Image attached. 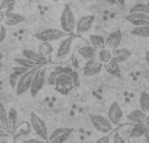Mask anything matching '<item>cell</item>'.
Listing matches in <instances>:
<instances>
[{
	"instance_id": "obj_24",
	"label": "cell",
	"mask_w": 149,
	"mask_h": 143,
	"mask_svg": "<svg viewBox=\"0 0 149 143\" xmlns=\"http://www.w3.org/2000/svg\"><path fill=\"white\" fill-rule=\"evenodd\" d=\"M89 43L97 50H102L106 47V38L102 34H90L89 36Z\"/></svg>"
},
{
	"instance_id": "obj_33",
	"label": "cell",
	"mask_w": 149,
	"mask_h": 143,
	"mask_svg": "<svg viewBox=\"0 0 149 143\" xmlns=\"http://www.w3.org/2000/svg\"><path fill=\"white\" fill-rule=\"evenodd\" d=\"M5 38H7V26L4 24H0V43H3Z\"/></svg>"
},
{
	"instance_id": "obj_13",
	"label": "cell",
	"mask_w": 149,
	"mask_h": 143,
	"mask_svg": "<svg viewBox=\"0 0 149 143\" xmlns=\"http://www.w3.org/2000/svg\"><path fill=\"white\" fill-rule=\"evenodd\" d=\"M122 39H123V33H122V30H119V29L109 33L107 37H106V43H105L106 49L110 50V51L118 49L122 43Z\"/></svg>"
},
{
	"instance_id": "obj_9",
	"label": "cell",
	"mask_w": 149,
	"mask_h": 143,
	"mask_svg": "<svg viewBox=\"0 0 149 143\" xmlns=\"http://www.w3.org/2000/svg\"><path fill=\"white\" fill-rule=\"evenodd\" d=\"M73 129L71 128H58L54 129L52 133L49 135V143H64L70 139V137L72 135Z\"/></svg>"
},
{
	"instance_id": "obj_39",
	"label": "cell",
	"mask_w": 149,
	"mask_h": 143,
	"mask_svg": "<svg viewBox=\"0 0 149 143\" xmlns=\"http://www.w3.org/2000/svg\"><path fill=\"white\" fill-rule=\"evenodd\" d=\"M4 18H5V13L3 11H0V24H4Z\"/></svg>"
},
{
	"instance_id": "obj_46",
	"label": "cell",
	"mask_w": 149,
	"mask_h": 143,
	"mask_svg": "<svg viewBox=\"0 0 149 143\" xmlns=\"http://www.w3.org/2000/svg\"><path fill=\"white\" fill-rule=\"evenodd\" d=\"M0 129H4V128H3V126H1V123H0ZM4 130H5V129H4Z\"/></svg>"
},
{
	"instance_id": "obj_41",
	"label": "cell",
	"mask_w": 149,
	"mask_h": 143,
	"mask_svg": "<svg viewBox=\"0 0 149 143\" xmlns=\"http://www.w3.org/2000/svg\"><path fill=\"white\" fill-rule=\"evenodd\" d=\"M145 60H147V62L149 63V50H148L147 53H145Z\"/></svg>"
},
{
	"instance_id": "obj_27",
	"label": "cell",
	"mask_w": 149,
	"mask_h": 143,
	"mask_svg": "<svg viewBox=\"0 0 149 143\" xmlns=\"http://www.w3.org/2000/svg\"><path fill=\"white\" fill-rule=\"evenodd\" d=\"M139 107L145 114H149V93L143 91L139 96Z\"/></svg>"
},
{
	"instance_id": "obj_11",
	"label": "cell",
	"mask_w": 149,
	"mask_h": 143,
	"mask_svg": "<svg viewBox=\"0 0 149 143\" xmlns=\"http://www.w3.org/2000/svg\"><path fill=\"white\" fill-rule=\"evenodd\" d=\"M95 21V15H85L81 16V17L77 20L76 22V33L77 34H84L88 33V32L92 29L93 24Z\"/></svg>"
},
{
	"instance_id": "obj_25",
	"label": "cell",
	"mask_w": 149,
	"mask_h": 143,
	"mask_svg": "<svg viewBox=\"0 0 149 143\" xmlns=\"http://www.w3.org/2000/svg\"><path fill=\"white\" fill-rule=\"evenodd\" d=\"M15 63L18 67H22V68H25V70H33V68L41 67V64H38V63L33 62V60L28 59V58H24V57L15 58Z\"/></svg>"
},
{
	"instance_id": "obj_43",
	"label": "cell",
	"mask_w": 149,
	"mask_h": 143,
	"mask_svg": "<svg viewBox=\"0 0 149 143\" xmlns=\"http://www.w3.org/2000/svg\"><path fill=\"white\" fill-rule=\"evenodd\" d=\"M106 3H109V4H116L115 0H106Z\"/></svg>"
},
{
	"instance_id": "obj_15",
	"label": "cell",
	"mask_w": 149,
	"mask_h": 143,
	"mask_svg": "<svg viewBox=\"0 0 149 143\" xmlns=\"http://www.w3.org/2000/svg\"><path fill=\"white\" fill-rule=\"evenodd\" d=\"M103 70V64L100 63L97 59H92L85 62L84 67H82V74L84 76H94L97 74H100Z\"/></svg>"
},
{
	"instance_id": "obj_1",
	"label": "cell",
	"mask_w": 149,
	"mask_h": 143,
	"mask_svg": "<svg viewBox=\"0 0 149 143\" xmlns=\"http://www.w3.org/2000/svg\"><path fill=\"white\" fill-rule=\"evenodd\" d=\"M76 22L77 18L74 16L71 5L65 4L62 11V15H60V28H62V30L71 36L76 30Z\"/></svg>"
},
{
	"instance_id": "obj_28",
	"label": "cell",
	"mask_w": 149,
	"mask_h": 143,
	"mask_svg": "<svg viewBox=\"0 0 149 143\" xmlns=\"http://www.w3.org/2000/svg\"><path fill=\"white\" fill-rule=\"evenodd\" d=\"M128 13H145V15H149V4L148 3H136L135 5H132L130 8Z\"/></svg>"
},
{
	"instance_id": "obj_30",
	"label": "cell",
	"mask_w": 149,
	"mask_h": 143,
	"mask_svg": "<svg viewBox=\"0 0 149 143\" xmlns=\"http://www.w3.org/2000/svg\"><path fill=\"white\" fill-rule=\"evenodd\" d=\"M131 33L136 37H143V38H149V25L140 26V28H134Z\"/></svg>"
},
{
	"instance_id": "obj_19",
	"label": "cell",
	"mask_w": 149,
	"mask_h": 143,
	"mask_svg": "<svg viewBox=\"0 0 149 143\" xmlns=\"http://www.w3.org/2000/svg\"><path fill=\"white\" fill-rule=\"evenodd\" d=\"M145 118H147V114H145L140 108L134 109L131 113L127 114V121H128V122H132V123H144Z\"/></svg>"
},
{
	"instance_id": "obj_48",
	"label": "cell",
	"mask_w": 149,
	"mask_h": 143,
	"mask_svg": "<svg viewBox=\"0 0 149 143\" xmlns=\"http://www.w3.org/2000/svg\"><path fill=\"white\" fill-rule=\"evenodd\" d=\"M0 4H1V0H0Z\"/></svg>"
},
{
	"instance_id": "obj_12",
	"label": "cell",
	"mask_w": 149,
	"mask_h": 143,
	"mask_svg": "<svg viewBox=\"0 0 149 143\" xmlns=\"http://www.w3.org/2000/svg\"><path fill=\"white\" fill-rule=\"evenodd\" d=\"M106 117H107L109 121L113 123V126L120 123L122 118H123V110H122V108H120V105H119L118 101L111 102V105L107 109V116H106Z\"/></svg>"
},
{
	"instance_id": "obj_32",
	"label": "cell",
	"mask_w": 149,
	"mask_h": 143,
	"mask_svg": "<svg viewBox=\"0 0 149 143\" xmlns=\"http://www.w3.org/2000/svg\"><path fill=\"white\" fill-rule=\"evenodd\" d=\"M113 143H127V141L123 138V135H122L120 133H114L113 135Z\"/></svg>"
},
{
	"instance_id": "obj_45",
	"label": "cell",
	"mask_w": 149,
	"mask_h": 143,
	"mask_svg": "<svg viewBox=\"0 0 149 143\" xmlns=\"http://www.w3.org/2000/svg\"><path fill=\"white\" fill-rule=\"evenodd\" d=\"M50 1H52V3H56V1H59V0H50Z\"/></svg>"
},
{
	"instance_id": "obj_23",
	"label": "cell",
	"mask_w": 149,
	"mask_h": 143,
	"mask_svg": "<svg viewBox=\"0 0 149 143\" xmlns=\"http://www.w3.org/2000/svg\"><path fill=\"white\" fill-rule=\"evenodd\" d=\"M22 57L24 58H28V59L33 60V62L38 63V64H41V66H43L45 63H46V60H45L43 58L39 55V53L34 51V50H31V49H24L22 50Z\"/></svg>"
},
{
	"instance_id": "obj_4",
	"label": "cell",
	"mask_w": 149,
	"mask_h": 143,
	"mask_svg": "<svg viewBox=\"0 0 149 143\" xmlns=\"http://www.w3.org/2000/svg\"><path fill=\"white\" fill-rule=\"evenodd\" d=\"M70 34L64 33L62 29H56V28H49V29H43V30L36 33V38L41 42H54V41H62L63 38H65Z\"/></svg>"
},
{
	"instance_id": "obj_37",
	"label": "cell",
	"mask_w": 149,
	"mask_h": 143,
	"mask_svg": "<svg viewBox=\"0 0 149 143\" xmlns=\"http://www.w3.org/2000/svg\"><path fill=\"white\" fill-rule=\"evenodd\" d=\"M10 134L8 133L7 130H4V129H0V139L1 138H5V137H9Z\"/></svg>"
},
{
	"instance_id": "obj_44",
	"label": "cell",
	"mask_w": 149,
	"mask_h": 143,
	"mask_svg": "<svg viewBox=\"0 0 149 143\" xmlns=\"http://www.w3.org/2000/svg\"><path fill=\"white\" fill-rule=\"evenodd\" d=\"M1 70H3V64H1V60H0V72H1Z\"/></svg>"
},
{
	"instance_id": "obj_22",
	"label": "cell",
	"mask_w": 149,
	"mask_h": 143,
	"mask_svg": "<svg viewBox=\"0 0 149 143\" xmlns=\"http://www.w3.org/2000/svg\"><path fill=\"white\" fill-rule=\"evenodd\" d=\"M38 53L47 62V60L51 58L52 53H54V46H52L50 42H41V45H39V47H38Z\"/></svg>"
},
{
	"instance_id": "obj_35",
	"label": "cell",
	"mask_w": 149,
	"mask_h": 143,
	"mask_svg": "<svg viewBox=\"0 0 149 143\" xmlns=\"http://www.w3.org/2000/svg\"><path fill=\"white\" fill-rule=\"evenodd\" d=\"M59 72H51L50 75V79H49V84L50 86H55V81H56V76Z\"/></svg>"
},
{
	"instance_id": "obj_6",
	"label": "cell",
	"mask_w": 149,
	"mask_h": 143,
	"mask_svg": "<svg viewBox=\"0 0 149 143\" xmlns=\"http://www.w3.org/2000/svg\"><path fill=\"white\" fill-rule=\"evenodd\" d=\"M30 126L34 133L38 135L39 139H42V141H47L49 139V131H47L46 122L43 121V118L39 117L34 112L30 114Z\"/></svg>"
},
{
	"instance_id": "obj_10",
	"label": "cell",
	"mask_w": 149,
	"mask_h": 143,
	"mask_svg": "<svg viewBox=\"0 0 149 143\" xmlns=\"http://www.w3.org/2000/svg\"><path fill=\"white\" fill-rule=\"evenodd\" d=\"M76 54L79 55L80 58H82L85 62H88V60H92V59L97 58L98 50L95 49V47H93L89 42H82L76 49Z\"/></svg>"
},
{
	"instance_id": "obj_29",
	"label": "cell",
	"mask_w": 149,
	"mask_h": 143,
	"mask_svg": "<svg viewBox=\"0 0 149 143\" xmlns=\"http://www.w3.org/2000/svg\"><path fill=\"white\" fill-rule=\"evenodd\" d=\"M16 7V0H1L0 4V11H3L4 13L13 12Z\"/></svg>"
},
{
	"instance_id": "obj_18",
	"label": "cell",
	"mask_w": 149,
	"mask_h": 143,
	"mask_svg": "<svg viewBox=\"0 0 149 143\" xmlns=\"http://www.w3.org/2000/svg\"><path fill=\"white\" fill-rule=\"evenodd\" d=\"M17 118H18V113L16 110V108H10L8 110V133L12 135L16 131V126H17Z\"/></svg>"
},
{
	"instance_id": "obj_21",
	"label": "cell",
	"mask_w": 149,
	"mask_h": 143,
	"mask_svg": "<svg viewBox=\"0 0 149 143\" xmlns=\"http://www.w3.org/2000/svg\"><path fill=\"white\" fill-rule=\"evenodd\" d=\"M120 63H118L116 60H110L107 64L103 66V70H106V72L111 76H116V78H120L122 76V70H120Z\"/></svg>"
},
{
	"instance_id": "obj_8",
	"label": "cell",
	"mask_w": 149,
	"mask_h": 143,
	"mask_svg": "<svg viewBox=\"0 0 149 143\" xmlns=\"http://www.w3.org/2000/svg\"><path fill=\"white\" fill-rule=\"evenodd\" d=\"M45 84H46V70L42 66V67L38 68V71L36 72V75L33 78V81H31V87H30V91H29L31 96L36 97L42 91Z\"/></svg>"
},
{
	"instance_id": "obj_31",
	"label": "cell",
	"mask_w": 149,
	"mask_h": 143,
	"mask_svg": "<svg viewBox=\"0 0 149 143\" xmlns=\"http://www.w3.org/2000/svg\"><path fill=\"white\" fill-rule=\"evenodd\" d=\"M0 123H1V126L7 130V128H8V112L3 104H0Z\"/></svg>"
},
{
	"instance_id": "obj_38",
	"label": "cell",
	"mask_w": 149,
	"mask_h": 143,
	"mask_svg": "<svg viewBox=\"0 0 149 143\" xmlns=\"http://www.w3.org/2000/svg\"><path fill=\"white\" fill-rule=\"evenodd\" d=\"M144 139H145V143H149V128L147 129V131L144 134Z\"/></svg>"
},
{
	"instance_id": "obj_3",
	"label": "cell",
	"mask_w": 149,
	"mask_h": 143,
	"mask_svg": "<svg viewBox=\"0 0 149 143\" xmlns=\"http://www.w3.org/2000/svg\"><path fill=\"white\" fill-rule=\"evenodd\" d=\"M89 120L93 129H95L98 133H102L103 135H107L113 130V123L109 121V118L106 116L92 113V114H89Z\"/></svg>"
},
{
	"instance_id": "obj_47",
	"label": "cell",
	"mask_w": 149,
	"mask_h": 143,
	"mask_svg": "<svg viewBox=\"0 0 149 143\" xmlns=\"http://www.w3.org/2000/svg\"><path fill=\"white\" fill-rule=\"evenodd\" d=\"M29 1H34V0H29Z\"/></svg>"
},
{
	"instance_id": "obj_7",
	"label": "cell",
	"mask_w": 149,
	"mask_h": 143,
	"mask_svg": "<svg viewBox=\"0 0 149 143\" xmlns=\"http://www.w3.org/2000/svg\"><path fill=\"white\" fill-rule=\"evenodd\" d=\"M73 75L68 72H59L56 76V81H55V87L60 93L67 95L71 89L73 88Z\"/></svg>"
},
{
	"instance_id": "obj_34",
	"label": "cell",
	"mask_w": 149,
	"mask_h": 143,
	"mask_svg": "<svg viewBox=\"0 0 149 143\" xmlns=\"http://www.w3.org/2000/svg\"><path fill=\"white\" fill-rule=\"evenodd\" d=\"M94 143H110V135H102L101 138H98L97 141H95Z\"/></svg>"
},
{
	"instance_id": "obj_36",
	"label": "cell",
	"mask_w": 149,
	"mask_h": 143,
	"mask_svg": "<svg viewBox=\"0 0 149 143\" xmlns=\"http://www.w3.org/2000/svg\"><path fill=\"white\" fill-rule=\"evenodd\" d=\"M22 143H45V141H42V139H36V138H28V139H24Z\"/></svg>"
},
{
	"instance_id": "obj_14",
	"label": "cell",
	"mask_w": 149,
	"mask_h": 143,
	"mask_svg": "<svg viewBox=\"0 0 149 143\" xmlns=\"http://www.w3.org/2000/svg\"><path fill=\"white\" fill-rule=\"evenodd\" d=\"M126 20L135 28L149 25V15H145V13H128L126 16Z\"/></svg>"
},
{
	"instance_id": "obj_17",
	"label": "cell",
	"mask_w": 149,
	"mask_h": 143,
	"mask_svg": "<svg viewBox=\"0 0 149 143\" xmlns=\"http://www.w3.org/2000/svg\"><path fill=\"white\" fill-rule=\"evenodd\" d=\"M132 51L128 49H122V47H118V49L113 50V59L116 60L118 63H123L127 62V60L131 58Z\"/></svg>"
},
{
	"instance_id": "obj_16",
	"label": "cell",
	"mask_w": 149,
	"mask_h": 143,
	"mask_svg": "<svg viewBox=\"0 0 149 143\" xmlns=\"http://www.w3.org/2000/svg\"><path fill=\"white\" fill-rule=\"evenodd\" d=\"M25 16L21 15L18 12H9V13H5V18H4V25L8 26H16V25H20L25 21Z\"/></svg>"
},
{
	"instance_id": "obj_20",
	"label": "cell",
	"mask_w": 149,
	"mask_h": 143,
	"mask_svg": "<svg viewBox=\"0 0 149 143\" xmlns=\"http://www.w3.org/2000/svg\"><path fill=\"white\" fill-rule=\"evenodd\" d=\"M147 125L145 123H134L130 129V137L132 139H139V138H144V134L147 131Z\"/></svg>"
},
{
	"instance_id": "obj_26",
	"label": "cell",
	"mask_w": 149,
	"mask_h": 143,
	"mask_svg": "<svg viewBox=\"0 0 149 143\" xmlns=\"http://www.w3.org/2000/svg\"><path fill=\"white\" fill-rule=\"evenodd\" d=\"M97 59H98V62L102 63L103 66L107 64L110 60H113V51L107 50L106 47H105V49H102V50H98Z\"/></svg>"
},
{
	"instance_id": "obj_2",
	"label": "cell",
	"mask_w": 149,
	"mask_h": 143,
	"mask_svg": "<svg viewBox=\"0 0 149 143\" xmlns=\"http://www.w3.org/2000/svg\"><path fill=\"white\" fill-rule=\"evenodd\" d=\"M76 41V37L73 34L67 36L65 38H63L60 41L59 46H58L56 51H55V60L56 62H63V60L68 59V57L71 55L73 50V43Z\"/></svg>"
},
{
	"instance_id": "obj_5",
	"label": "cell",
	"mask_w": 149,
	"mask_h": 143,
	"mask_svg": "<svg viewBox=\"0 0 149 143\" xmlns=\"http://www.w3.org/2000/svg\"><path fill=\"white\" fill-rule=\"evenodd\" d=\"M38 68L39 67L33 68V70H28L25 74H22V75L20 76V79H18V81H17V86H16V88H15L17 96H21V95L30 91L31 81H33V78H34V75H36V72L38 71Z\"/></svg>"
},
{
	"instance_id": "obj_40",
	"label": "cell",
	"mask_w": 149,
	"mask_h": 143,
	"mask_svg": "<svg viewBox=\"0 0 149 143\" xmlns=\"http://www.w3.org/2000/svg\"><path fill=\"white\" fill-rule=\"evenodd\" d=\"M145 125H147V128H149V114H147V118H145Z\"/></svg>"
},
{
	"instance_id": "obj_42",
	"label": "cell",
	"mask_w": 149,
	"mask_h": 143,
	"mask_svg": "<svg viewBox=\"0 0 149 143\" xmlns=\"http://www.w3.org/2000/svg\"><path fill=\"white\" fill-rule=\"evenodd\" d=\"M116 3H118V4H120V5H123L124 3H126V0H115Z\"/></svg>"
}]
</instances>
